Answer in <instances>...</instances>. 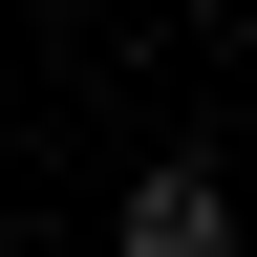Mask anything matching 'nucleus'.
I'll list each match as a JSON object with an SVG mask.
<instances>
[{
    "instance_id": "nucleus-1",
    "label": "nucleus",
    "mask_w": 257,
    "mask_h": 257,
    "mask_svg": "<svg viewBox=\"0 0 257 257\" xmlns=\"http://www.w3.org/2000/svg\"><path fill=\"white\" fill-rule=\"evenodd\" d=\"M128 257H214V172H150L128 193Z\"/></svg>"
}]
</instances>
